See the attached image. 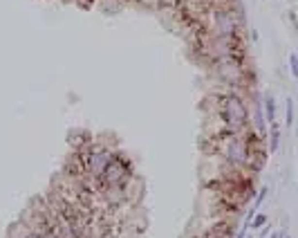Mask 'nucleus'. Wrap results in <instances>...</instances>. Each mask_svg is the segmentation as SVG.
I'll use <instances>...</instances> for the list:
<instances>
[{
    "label": "nucleus",
    "mask_w": 298,
    "mask_h": 238,
    "mask_svg": "<svg viewBox=\"0 0 298 238\" xmlns=\"http://www.w3.org/2000/svg\"><path fill=\"white\" fill-rule=\"evenodd\" d=\"M217 117L222 122L220 133L215 135V140H222L229 135L245 133L249 128V106H247V97L240 90H227L220 94L217 101Z\"/></svg>",
    "instance_id": "1"
},
{
    "label": "nucleus",
    "mask_w": 298,
    "mask_h": 238,
    "mask_svg": "<svg viewBox=\"0 0 298 238\" xmlns=\"http://www.w3.org/2000/svg\"><path fill=\"white\" fill-rule=\"evenodd\" d=\"M209 27L213 38H220V41L227 43H235V45H242V18L227 5V2H217L209 9Z\"/></svg>",
    "instance_id": "2"
},
{
    "label": "nucleus",
    "mask_w": 298,
    "mask_h": 238,
    "mask_svg": "<svg viewBox=\"0 0 298 238\" xmlns=\"http://www.w3.org/2000/svg\"><path fill=\"white\" fill-rule=\"evenodd\" d=\"M132 178V164L121 155V153H112L108 166L103 168V173L94 180L97 189L99 186H112V184H128Z\"/></svg>",
    "instance_id": "3"
},
{
    "label": "nucleus",
    "mask_w": 298,
    "mask_h": 238,
    "mask_svg": "<svg viewBox=\"0 0 298 238\" xmlns=\"http://www.w3.org/2000/svg\"><path fill=\"white\" fill-rule=\"evenodd\" d=\"M281 148V126L278 122L269 124V153H276Z\"/></svg>",
    "instance_id": "4"
},
{
    "label": "nucleus",
    "mask_w": 298,
    "mask_h": 238,
    "mask_svg": "<svg viewBox=\"0 0 298 238\" xmlns=\"http://www.w3.org/2000/svg\"><path fill=\"white\" fill-rule=\"evenodd\" d=\"M265 122H269V124L276 122V99L271 94L265 97Z\"/></svg>",
    "instance_id": "5"
},
{
    "label": "nucleus",
    "mask_w": 298,
    "mask_h": 238,
    "mask_svg": "<svg viewBox=\"0 0 298 238\" xmlns=\"http://www.w3.org/2000/svg\"><path fill=\"white\" fill-rule=\"evenodd\" d=\"M265 225H267V216L265 214H256L251 220H249V229H256V232H263Z\"/></svg>",
    "instance_id": "6"
},
{
    "label": "nucleus",
    "mask_w": 298,
    "mask_h": 238,
    "mask_svg": "<svg viewBox=\"0 0 298 238\" xmlns=\"http://www.w3.org/2000/svg\"><path fill=\"white\" fill-rule=\"evenodd\" d=\"M267 196H269V189H267V186L258 189V191H256V200H253V207H251V209H253V211L260 209V204H263L265 200H267Z\"/></svg>",
    "instance_id": "7"
},
{
    "label": "nucleus",
    "mask_w": 298,
    "mask_h": 238,
    "mask_svg": "<svg viewBox=\"0 0 298 238\" xmlns=\"http://www.w3.org/2000/svg\"><path fill=\"white\" fill-rule=\"evenodd\" d=\"M285 124L287 126H292L294 124V99L292 97L285 101Z\"/></svg>",
    "instance_id": "8"
},
{
    "label": "nucleus",
    "mask_w": 298,
    "mask_h": 238,
    "mask_svg": "<svg viewBox=\"0 0 298 238\" xmlns=\"http://www.w3.org/2000/svg\"><path fill=\"white\" fill-rule=\"evenodd\" d=\"M289 70H292V76L296 79L298 76V58H296V54H289Z\"/></svg>",
    "instance_id": "9"
},
{
    "label": "nucleus",
    "mask_w": 298,
    "mask_h": 238,
    "mask_svg": "<svg viewBox=\"0 0 298 238\" xmlns=\"http://www.w3.org/2000/svg\"><path fill=\"white\" fill-rule=\"evenodd\" d=\"M235 238H251V236H249V227H242V229L235 234Z\"/></svg>",
    "instance_id": "10"
},
{
    "label": "nucleus",
    "mask_w": 298,
    "mask_h": 238,
    "mask_svg": "<svg viewBox=\"0 0 298 238\" xmlns=\"http://www.w3.org/2000/svg\"><path fill=\"white\" fill-rule=\"evenodd\" d=\"M269 238H281V234H271V236H269Z\"/></svg>",
    "instance_id": "11"
},
{
    "label": "nucleus",
    "mask_w": 298,
    "mask_h": 238,
    "mask_svg": "<svg viewBox=\"0 0 298 238\" xmlns=\"http://www.w3.org/2000/svg\"><path fill=\"white\" fill-rule=\"evenodd\" d=\"M126 2H128V0H126Z\"/></svg>",
    "instance_id": "12"
}]
</instances>
